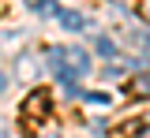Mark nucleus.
<instances>
[{
  "mask_svg": "<svg viewBox=\"0 0 150 138\" xmlns=\"http://www.w3.org/2000/svg\"><path fill=\"white\" fill-rule=\"evenodd\" d=\"M49 112H53V101H49L45 90H30L26 101H23V108H19V116H23L26 127H38L41 119H49Z\"/></svg>",
  "mask_w": 150,
  "mask_h": 138,
  "instance_id": "obj_1",
  "label": "nucleus"
},
{
  "mask_svg": "<svg viewBox=\"0 0 150 138\" xmlns=\"http://www.w3.org/2000/svg\"><path fill=\"white\" fill-rule=\"evenodd\" d=\"M68 67H71L75 75H79V79H83V75H86V71H90V56H86V52H83V49H68Z\"/></svg>",
  "mask_w": 150,
  "mask_h": 138,
  "instance_id": "obj_2",
  "label": "nucleus"
},
{
  "mask_svg": "<svg viewBox=\"0 0 150 138\" xmlns=\"http://www.w3.org/2000/svg\"><path fill=\"white\" fill-rule=\"evenodd\" d=\"M128 93L131 97H150V71H139V75L128 82Z\"/></svg>",
  "mask_w": 150,
  "mask_h": 138,
  "instance_id": "obj_3",
  "label": "nucleus"
},
{
  "mask_svg": "<svg viewBox=\"0 0 150 138\" xmlns=\"http://www.w3.org/2000/svg\"><path fill=\"white\" fill-rule=\"evenodd\" d=\"M94 49H98V56H105V60H116V41H112L109 34H98V38H94Z\"/></svg>",
  "mask_w": 150,
  "mask_h": 138,
  "instance_id": "obj_4",
  "label": "nucleus"
},
{
  "mask_svg": "<svg viewBox=\"0 0 150 138\" xmlns=\"http://www.w3.org/2000/svg\"><path fill=\"white\" fill-rule=\"evenodd\" d=\"M56 19H60V26H64V30H83V26H86V19H83V15H79V11H60V15H56Z\"/></svg>",
  "mask_w": 150,
  "mask_h": 138,
  "instance_id": "obj_5",
  "label": "nucleus"
},
{
  "mask_svg": "<svg viewBox=\"0 0 150 138\" xmlns=\"http://www.w3.org/2000/svg\"><path fill=\"white\" fill-rule=\"evenodd\" d=\"M26 8H30V11H38V15H60L56 0H26Z\"/></svg>",
  "mask_w": 150,
  "mask_h": 138,
  "instance_id": "obj_6",
  "label": "nucleus"
},
{
  "mask_svg": "<svg viewBox=\"0 0 150 138\" xmlns=\"http://www.w3.org/2000/svg\"><path fill=\"white\" fill-rule=\"evenodd\" d=\"M19 75H23V79H34V75H38L34 56H23V60H19Z\"/></svg>",
  "mask_w": 150,
  "mask_h": 138,
  "instance_id": "obj_7",
  "label": "nucleus"
},
{
  "mask_svg": "<svg viewBox=\"0 0 150 138\" xmlns=\"http://www.w3.org/2000/svg\"><path fill=\"white\" fill-rule=\"evenodd\" d=\"M131 41H135L143 52H150V34H143V30H131Z\"/></svg>",
  "mask_w": 150,
  "mask_h": 138,
  "instance_id": "obj_8",
  "label": "nucleus"
},
{
  "mask_svg": "<svg viewBox=\"0 0 150 138\" xmlns=\"http://www.w3.org/2000/svg\"><path fill=\"white\" fill-rule=\"evenodd\" d=\"M135 15L143 22H150V0H139V4H135Z\"/></svg>",
  "mask_w": 150,
  "mask_h": 138,
  "instance_id": "obj_9",
  "label": "nucleus"
},
{
  "mask_svg": "<svg viewBox=\"0 0 150 138\" xmlns=\"http://www.w3.org/2000/svg\"><path fill=\"white\" fill-rule=\"evenodd\" d=\"M90 105H109V93H83Z\"/></svg>",
  "mask_w": 150,
  "mask_h": 138,
  "instance_id": "obj_10",
  "label": "nucleus"
},
{
  "mask_svg": "<svg viewBox=\"0 0 150 138\" xmlns=\"http://www.w3.org/2000/svg\"><path fill=\"white\" fill-rule=\"evenodd\" d=\"M131 138H150V123H139V127L131 131Z\"/></svg>",
  "mask_w": 150,
  "mask_h": 138,
  "instance_id": "obj_11",
  "label": "nucleus"
},
{
  "mask_svg": "<svg viewBox=\"0 0 150 138\" xmlns=\"http://www.w3.org/2000/svg\"><path fill=\"white\" fill-rule=\"evenodd\" d=\"M4 90H8V75L0 71V93H4Z\"/></svg>",
  "mask_w": 150,
  "mask_h": 138,
  "instance_id": "obj_12",
  "label": "nucleus"
}]
</instances>
